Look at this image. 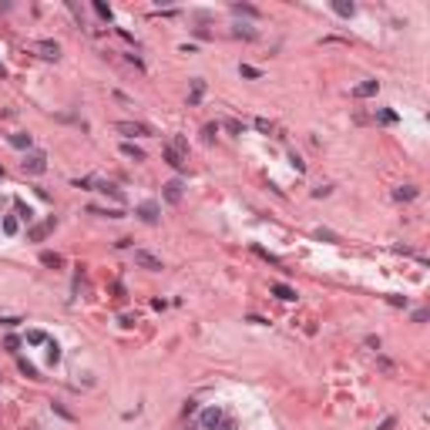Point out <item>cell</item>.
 I'll return each instance as SVG.
<instances>
[{"instance_id": "obj_3", "label": "cell", "mask_w": 430, "mask_h": 430, "mask_svg": "<svg viewBox=\"0 0 430 430\" xmlns=\"http://www.w3.org/2000/svg\"><path fill=\"white\" fill-rule=\"evenodd\" d=\"M138 219L155 225L158 219H162V205H158V202H141V205H138Z\"/></svg>"}, {"instance_id": "obj_34", "label": "cell", "mask_w": 430, "mask_h": 430, "mask_svg": "<svg viewBox=\"0 0 430 430\" xmlns=\"http://www.w3.org/2000/svg\"><path fill=\"white\" fill-rule=\"evenodd\" d=\"M17 346H20L17 336H7V350H10V353H17Z\"/></svg>"}, {"instance_id": "obj_16", "label": "cell", "mask_w": 430, "mask_h": 430, "mask_svg": "<svg viewBox=\"0 0 430 430\" xmlns=\"http://www.w3.org/2000/svg\"><path fill=\"white\" fill-rule=\"evenodd\" d=\"M333 10H336L339 17H353V3H350V0H333Z\"/></svg>"}, {"instance_id": "obj_36", "label": "cell", "mask_w": 430, "mask_h": 430, "mask_svg": "<svg viewBox=\"0 0 430 430\" xmlns=\"http://www.w3.org/2000/svg\"><path fill=\"white\" fill-rule=\"evenodd\" d=\"M393 424H397V417H387V420H383L376 430H393Z\"/></svg>"}, {"instance_id": "obj_7", "label": "cell", "mask_w": 430, "mask_h": 430, "mask_svg": "<svg viewBox=\"0 0 430 430\" xmlns=\"http://www.w3.org/2000/svg\"><path fill=\"white\" fill-rule=\"evenodd\" d=\"M269 293H272L276 299H282V302H293V299H296V289H293V286H286V282H272V286H269Z\"/></svg>"}, {"instance_id": "obj_5", "label": "cell", "mask_w": 430, "mask_h": 430, "mask_svg": "<svg viewBox=\"0 0 430 430\" xmlns=\"http://www.w3.org/2000/svg\"><path fill=\"white\" fill-rule=\"evenodd\" d=\"M162 195H165V202H171V205H178V202H182V182H178V178H171V182H165V185H162Z\"/></svg>"}, {"instance_id": "obj_15", "label": "cell", "mask_w": 430, "mask_h": 430, "mask_svg": "<svg viewBox=\"0 0 430 430\" xmlns=\"http://www.w3.org/2000/svg\"><path fill=\"white\" fill-rule=\"evenodd\" d=\"M121 155H125V158H134V162H145V151L134 148L131 141H125V145H121Z\"/></svg>"}, {"instance_id": "obj_14", "label": "cell", "mask_w": 430, "mask_h": 430, "mask_svg": "<svg viewBox=\"0 0 430 430\" xmlns=\"http://www.w3.org/2000/svg\"><path fill=\"white\" fill-rule=\"evenodd\" d=\"M17 366H20V373L27 376V380H40V373H37V366L31 363V360H17Z\"/></svg>"}, {"instance_id": "obj_9", "label": "cell", "mask_w": 430, "mask_h": 430, "mask_svg": "<svg viewBox=\"0 0 430 430\" xmlns=\"http://www.w3.org/2000/svg\"><path fill=\"white\" fill-rule=\"evenodd\" d=\"M219 424H222V410H219V407H208V410L202 413V427L212 430V427H219Z\"/></svg>"}, {"instance_id": "obj_32", "label": "cell", "mask_w": 430, "mask_h": 430, "mask_svg": "<svg viewBox=\"0 0 430 430\" xmlns=\"http://www.w3.org/2000/svg\"><path fill=\"white\" fill-rule=\"evenodd\" d=\"M225 128L232 131V134H242V125H239V121H225Z\"/></svg>"}, {"instance_id": "obj_19", "label": "cell", "mask_w": 430, "mask_h": 430, "mask_svg": "<svg viewBox=\"0 0 430 430\" xmlns=\"http://www.w3.org/2000/svg\"><path fill=\"white\" fill-rule=\"evenodd\" d=\"M40 262H44V265H51V269H57V265H64V259H61L57 252H40Z\"/></svg>"}, {"instance_id": "obj_24", "label": "cell", "mask_w": 430, "mask_h": 430, "mask_svg": "<svg viewBox=\"0 0 430 430\" xmlns=\"http://www.w3.org/2000/svg\"><path fill=\"white\" fill-rule=\"evenodd\" d=\"M47 360H51V363H57V360H61V346H57L54 339L47 343Z\"/></svg>"}, {"instance_id": "obj_2", "label": "cell", "mask_w": 430, "mask_h": 430, "mask_svg": "<svg viewBox=\"0 0 430 430\" xmlns=\"http://www.w3.org/2000/svg\"><path fill=\"white\" fill-rule=\"evenodd\" d=\"M134 265H141V269H148V272H158V269H162V259L151 256V252H145V249H134Z\"/></svg>"}, {"instance_id": "obj_28", "label": "cell", "mask_w": 430, "mask_h": 430, "mask_svg": "<svg viewBox=\"0 0 430 430\" xmlns=\"http://www.w3.org/2000/svg\"><path fill=\"white\" fill-rule=\"evenodd\" d=\"M235 37H245V40H252V37H256V31H252V27H235Z\"/></svg>"}, {"instance_id": "obj_20", "label": "cell", "mask_w": 430, "mask_h": 430, "mask_svg": "<svg viewBox=\"0 0 430 430\" xmlns=\"http://www.w3.org/2000/svg\"><path fill=\"white\" fill-rule=\"evenodd\" d=\"M232 10H235V14H245V17H259V10L249 7V3H232Z\"/></svg>"}, {"instance_id": "obj_18", "label": "cell", "mask_w": 430, "mask_h": 430, "mask_svg": "<svg viewBox=\"0 0 430 430\" xmlns=\"http://www.w3.org/2000/svg\"><path fill=\"white\" fill-rule=\"evenodd\" d=\"M10 145H14V148H31V134L14 131V134H10Z\"/></svg>"}, {"instance_id": "obj_12", "label": "cell", "mask_w": 430, "mask_h": 430, "mask_svg": "<svg viewBox=\"0 0 430 430\" xmlns=\"http://www.w3.org/2000/svg\"><path fill=\"white\" fill-rule=\"evenodd\" d=\"M376 91H380L376 81H363V84H356V88H353V98H373Z\"/></svg>"}, {"instance_id": "obj_37", "label": "cell", "mask_w": 430, "mask_h": 430, "mask_svg": "<svg viewBox=\"0 0 430 430\" xmlns=\"http://www.w3.org/2000/svg\"><path fill=\"white\" fill-rule=\"evenodd\" d=\"M0 77H7V67H3V64H0Z\"/></svg>"}, {"instance_id": "obj_6", "label": "cell", "mask_w": 430, "mask_h": 430, "mask_svg": "<svg viewBox=\"0 0 430 430\" xmlns=\"http://www.w3.org/2000/svg\"><path fill=\"white\" fill-rule=\"evenodd\" d=\"M34 47H37L40 57H47V61H57V57H61V44H57V40H37Z\"/></svg>"}, {"instance_id": "obj_10", "label": "cell", "mask_w": 430, "mask_h": 430, "mask_svg": "<svg viewBox=\"0 0 430 430\" xmlns=\"http://www.w3.org/2000/svg\"><path fill=\"white\" fill-rule=\"evenodd\" d=\"M51 229H54V219H47V222H40V225H34V229H31V232H27V239H31V242H40V239H44V235H47V232H51Z\"/></svg>"}, {"instance_id": "obj_22", "label": "cell", "mask_w": 430, "mask_h": 430, "mask_svg": "<svg viewBox=\"0 0 430 430\" xmlns=\"http://www.w3.org/2000/svg\"><path fill=\"white\" fill-rule=\"evenodd\" d=\"M0 229H3V235H17V219H10V215H7V219L0 222Z\"/></svg>"}, {"instance_id": "obj_25", "label": "cell", "mask_w": 430, "mask_h": 430, "mask_svg": "<svg viewBox=\"0 0 430 430\" xmlns=\"http://www.w3.org/2000/svg\"><path fill=\"white\" fill-rule=\"evenodd\" d=\"M239 74H242V77H262V71H259V67H252V64H242Z\"/></svg>"}, {"instance_id": "obj_23", "label": "cell", "mask_w": 430, "mask_h": 430, "mask_svg": "<svg viewBox=\"0 0 430 430\" xmlns=\"http://www.w3.org/2000/svg\"><path fill=\"white\" fill-rule=\"evenodd\" d=\"M27 343H34V346H37V343H47V333H40V330H31V333H27Z\"/></svg>"}, {"instance_id": "obj_21", "label": "cell", "mask_w": 430, "mask_h": 430, "mask_svg": "<svg viewBox=\"0 0 430 430\" xmlns=\"http://www.w3.org/2000/svg\"><path fill=\"white\" fill-rule=\"evenodd\" d=\"M94 14H98L101 20H111V7H108V3H101V0H94Z\"/></svg>"}, {"instance_id": "obj_13", "label": "cell", "mask_w": 430, "mask_h": 430, "mask_svg": "<svg viewBox=\"0 0 430 430\" xmlns=\"http://www.w3.org/2000/svg\"><path fill=\"white\" fill-rule=\"evenodd\" d=\"M94 185H98V192L111 195L114 202H125V195H121V188H118V185H111V182H94Z\"/></svg>"}, {"instance_id": "obj_11", "label": "cell", "mask_w": 430, "mask_h": 430, "mask_svg": "<svg viewBox=\"0 0 430 430\" xmlns=\"http://www.w3.org/2000/svg\"><path fill=\"white\" fill-rule=\"evenodd\" d=\"M162 158L168 162L171 168H185V162H182V151H175L171 145H165V148H162Z\"/></svg>"}, {"instance_id": "obj_27", "label": "cell", "mask_w": 430, "mask_h": 430, "mask_svg": "<svg viewBox=\"0 0 430 430\" xmlns=\"http://www.w3.org/2000/svg\"><path fill=\"white\" fill-rule=\"evenodd\" d=\"M376 118H380L383 125H393V121H397V114H393V111H387V108H383V111H376Z\"/></svg>"}, {"instance_id": "obj_29", "label": "cell", "mask_w": 430, "mask_h": 430, "mask_svg": "<svg viewBox=\"0 0 430 430\" xmlns=\"http://www.w3.org/2000/svg\"><path fill=\"white\" fill-rule=\"evenodd\" d=\"M17 323H20L17 316H3V319H0V326H3V330H14V326H17Z\"/></svg>"}, {"instance_id": "obj_31", "label": "cell", "mask_w": 430, "mask_h": 430, "mask_svg": "<svg viewBox=\"0 0 430 430\" xmlns=\"http://www.w3.org/2000/svg\"><path fill=\"white\" fill-rule=\"evenodd\" d=\"M390 306H407V296H387Z\"/></svg>"}, {"instance_id": "obj_17", "label": "cell", "mask_w": 430, "mask_h": 430, "mask_svg": "<svg viewBox=\"0 0 430 430\" xmlns=\"http://www.w3.org/2000/svg\"><path fill=\"white\" fill-rule=\"evenodd\" d=\"M393 198H400V202H410V198H417V188H413V185H400L397 192H393Z\"/></svg>"}, {"instance_id": "obj_8", "label": "cell", "mask_w": 430, "mask_h": 430, "mask_svg": "<svg viewBox=\"0 0 430 430\" xmlns=\"http://www.w3.org/2000/svg\"><path fill=\"white\" fill-rule=\"evenodd\" d=\"M202 98H205V81H202V77H195V81H192V91H188V104L195 108Z\"/></svg>"}, {"instance_id": "obj_26", "label": "cell", "mask_w": 430, "mask_h": 430, "mask_svg": "<svg viewBox=\"0 0 430 430\" xmlns=\"http://www.w3.org/2000/svg\"><path fill=\"white\" fill-rule=\"evenodd\" d=\"M14 205H17V212H20V219H27V222H31V219H34V212H31V205H24V202H14Z\"/></svg>"}, {"instance_id": "obj_4", "label": "cell", "mask_w": 430, "mask_h": 430, "mask_svg": "<svg viewBox=\"0 0 430 430\" xmlns=\"http://www.w3.org/2000/svg\"><path fill=\"white\" fill-rule=\"evenodd\" d=\"M114 128L121 131V134H128V138H138V134H151L148 125H138V121H118Z\"/></svg>"}, {"instance_id": "obj_33", "label": "cell", "mask_w": 430, "mask_h": 430, "mask_svg": "<svg viewBox=\"0 0 430 430\" xmlns=\"http://www.w3.org/2000/svg\"><path fill=\"white\" fill-rule=\"evenodd\" d=\"M427 316H430L427 309H417V313H413V323H427Z\"/></svg>"}, {"instance_id": "obj_1", "label": "cell", "mask_w": 430, "mask_h": 430, "mask_svg": "<svg viewBox=\"0 0 430 430\" xmlns=\"http://www.w3.org/2000/svg\"><path fill=\"white\" fill-rule=\"evenodd\" d=\"M24 171L27 175H44L47 171V155L44 151H27L24 155Z\"/></svg>"}, {"instance_id": "obj_35", "label": "cell", "mask_w": 430, "mask_h": 430, "mask_svg": "<svg viewBox=\"0 0 430 430\" xmlns=\"http://www.w3.org/2000/svg\"><path fill=\"white\" fill-rule=\"evenodd\" d=\"M54 410L61 413V417H64V420H74V413H71V410H64V407H61V403H54Z\"/></svg>"}, {"instance_id": "obj_30", "label": "cell", "mask_w": 430, "mask_h": 430, "mask_svg": "<svg viewBox=\"0 0 430 430\" xmlns=\"http://www.w3.org/2000/svg\"><path fill=\"white\" fill-rule=\"evenodd\" d=\"M256 128H259V131H265V134H269V131H272V121H265V118H256Z\"/></svg>"}]
</instances>
